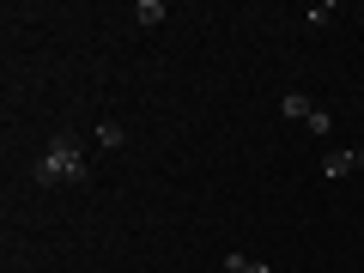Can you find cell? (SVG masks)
<instances>
[{
  "label": "cell",
  "instance_id": "obj_1",
  "mask_svg": "<svg viewBox=\"0 0 364 273\" xmlns=\"http://www.w3.org/2000/svg\"><path fill=\"white\" fill-rule=\"evenodd\" d=\"M85 146H79V134H55L49 146H43V158H37V182L43 188H79V182H85Z\"/></svg>",
  "mask_w": 364,
  "mask_h": 273
},
{
  "label": "cell",
  "instance_id": "obj_2",
  "mask_svg": "<svg viewBox=\"0 0 364 273\" xmlns=\"http://www.w3.org/2000/svg\"><path fill=\"white\" fill-rule=\"evenodd\" d=\"M279 109H286L291 122H304L310 134H328V128H334V116H328L316 97H304V91H286V104H279Z\"/></svg>",
  "mask_w": 364,
  "mask_h": 273
},
{
  "label": "cell",
  "instance_id": "obj_3",
  "mask_svg": "<svg viewBox=\"0 0 364 273\" xmlns=\"http://www.w3.org/2000/svg\"><path fill=\"white\" fill-rule=\"evenodd\" d=\"M346 170H352V146H346V152H328V158H322V176H346Z\"/></svg>",
  "mask_w": 364,
  "mask_h": 273
},
{
  "label": "cell",
  "instance_id": "obj_4",
  "mask_svg": "<svg viewBox=\"0 0 364 273\" xmlns=\"http://www.w3.org/2000/svg\"><path fill=\"white\" fill-rule=\"evenodd\" d=\"M134 18H140V25H158V18H164V0H140V6H134Z\"/></svg>",
  "mask_w": 364,
  "mask_h": 273
},
{
  "label": "cell",
  "instance_id": "obj_5",
  "mask_svg": "<svg viewBox=\"0 0 364 273\" xmlns=\"http://www.w3.org/2000/svg\"><path fill=\"white\" fill-rule=\"evenodd\" d=\"M225 267H231V273H267V261H249V255H225Z\"/></svg>",
  "mask_w": 364,
  "mask_h": 273
},
{
  "label": "cell",
  "instance_id": "obj_6",
  "mask_svg": "<svg viewBox=\"0 0 364 273\" xmlns=\"http://www.w3.org/2000/svg\"><path fill=\"white\" fill-rule=\"evenodd\" d=\"M97 146H109V152L122 146V128H116V122H97Z\"/></svg>",
  "mask_w": 364,
  "mask_h": 273
},
{
  "label": "cell",
  "instance_id": "obj_7",
  "mask_svg": "<svg viewBox=\"0 0 364 273\" xmlns=\"http://www.w3.org/2000/svg\"><path fill=\"white\" fill-rule=\"evenodd\" d=\"M352 170H364V146H352Z\"/></svg>",
  "mask_w": 364,
  "mask_h": 273
}]
</instances>
